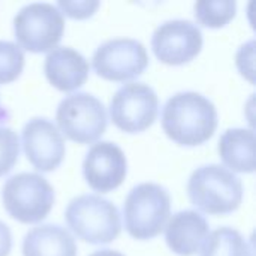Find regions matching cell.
I'll return each instance as SVG.
<instances>
[{"label":"cell","instance_id":"obj_18","mask_svg":"<svg viewBox=\"0 0 256 256\" xmlns=\"http://www.w3.org/2000/svg\"><path fill=\"white\" fill-rule=\"evenodd\" d=\"M237 12V3L232 0H201L195 3L196 21L208 28L225 27Z\"/></svg>","mask_w":256,"mask_h":256},{"label":"cell","instance_id":"obj_16","mask_svg":"<svg viewBox=\"0 0 256 256\" xmlns=\"http://www.w3.org/2000/svg\"><path fill=\"white\" fill-rule=\"evenodd\" d=\"M219 154L225 168L250 174L255 171V134L252 129L234 128L224 132L219 140Z\"/></svg>","mask_w":256,"mask_h":256},{"label":"cell","instance_id":"obj_25","mask_svg":"<svg viewBox=\"0 0 256 256\" xmlns=\"http://www.w3.org/2000/svg\"><path fill=\"white\" fill-rule=\"evenodd\" d=\"M2 112H3V111H2V108H0V114H2Z\"/></svg>","mask_w":256,"mask_h":256},{"label":"cell","instance_id":"obj_4","mask_svg":"<svg viewBox=\"0 0 256 256\" xmlns=\"http://www.w3.org/2000/svg\"><path fill=\"white\" fill-rule=\"evenodd\" d=\"M64 218L72 232L90 244L111 243L122 231L118 208L99 195L74 198L68 204Z\"/></svg>","mask_w":256,"mask_h":256},{"label":"cell","instance_id":"obj_23","mask_svg":"<svg viewBox=\"0 0 256 256\" xmlns=\"http://www.w3.org/2000/svg\"><path fill=\"white\" fill-rule=\"evenodd\" d=\"M12 249V234L9 226L0 220V256H8Z\"/></svg>","mask_w":256,"mask_h":256},{"label":"cell","instance_id":"obj_6","mask_svg":"<svg viewBox=\"0 0 256 256\" xmlns=\"http://www.w3.org/2000/svg\"><path fill=\"white\" fill-rule=\"evenodd\" d=\"M14 33L21 50L30 52L52 51L64 33V18L56 4L28 3L16 12Z\"/></svg>","mask_w":256,"mask_h":256},{"label":"cell","instance_id":"obj_11","mask_svg":"<svg viewBox=\"0 0 256 256\" xmlns=\"http://www.w3.org/2000/svg\"><path fill=\"white\" fill-rule=\"evenodd\" d=\"M21 140L27 160L38 171H54L63 162L64 138L51 120L45 117L30 118L22 128Z\"/></svg>","mask_w":256,"mask_h":256},{"label":"cell","instance_id":"obj_2","mask_svg":"<svg viewBox=\"0 0 256 256\" xmlns=\"http://www.w3.org/2000/svg\"><path fill=\"white\" fill-rule=\"evenodd\" d=\"M190 202L207 214H230L243 201L242 180L224 165L196 168L188 182Z\"/></svg>","mask_w":256,"mask_h":256},{"label":"cell","instance_id":"obj_22","mask_svg":"<svg viewBox=\"0 0 256 256\" xmlns=\"http://www.w3.org/2000/svg\"><path fill=\"white\" fill-rule=\"evenodd\" d=\"M255 40H249L248 44L242 45L237 52V66L242 72V75L249 80V82H255L254 78V54H255Z\"/></svg>","mask_w":256,"mask_h":256},{"label":"cell","instance_id":"obj_14","mask_svg":"<svg viewBox=\"0 0 256 256\" xmlns=\"http://www.w3.org/2000/svg\"><path fill=\"white\" fill-rule=\"evenodd\" d=\"M207 219L195 210L176 213L165 226V240L171 252L178 256H192L201 250L208 237Z\"/></svg>","mask_w":256,"mask_h":256},{"label":"cell","instance_id":"obj_5","mask_svg":"<svg viewBox=\"0 0 256 256\" xmlns=\"http://www.w3.org/2000/svg\"><path fill=\"white\" fill-rule=\"evenodd\" d=\"M2 201L12 219L21 224H38L54 206V189L40 174L20 172L3 184Z\"/></svg>","mask_w":256,"mask_h":256},{"label":"cell","instance_id":"obj_7","mask_svg":"<svg viewBox=\"0 0 256 256\" xmlns=\"http://www.w3.org/2000/svg\"><path fill=\"white\" fill-rule=\"evenodd\" d=\"M56 120L60 134L76 144L96 142L108 126L105 105L88 93L66 96L57 106Z\"/></svg>","mask_w":256,"mask_h":256},{"label":"cell","instance_id":"obj_15","mask_svg":"<svg viewBox=\"0 0 256 256\" xmlns=\"http://www.w3.org/2000/svg\"><path fill=\"white\" fill-rule=\"evenodd\" d=\"M76 243L70 232L58 225H40L22 240L24 256H76Z\"/></svg>","mask_w":256,"mask_h":256},{"label":"cell","instance_id":"obj_12","mask_svg":"<svg viewBox=\"0 0 256 256\" xmlns=\"http://www.w3.org/2000/svg\"><path fill=\"white\" fill-rule=\"evenodd\" d=\"M82 174L87 184L96 192L108 194L117 189L128 174L124 152L110 141L93 144L84 158Z\"/></svg>","mask_w":256,"mask_h":256},{"label":"cell","instance_id":"obj_10","mask_svg":"<svg viewBox=\"0 0 256 256\" xmlns=\"http://www.w3.org/2000/svg\"><path fill=\"white\" fill-rule=\"evenodd\" d=\"M202 32L189 20L162 22L152 36L154 56L165 64L180 66L192 62L202 50Z\"/></svg>","mask_w":256,"mask_h":256},{"label":"cell","instance_id":"obj_9","mask_svg":"<svg viewBox=\"0 0 256 256\" xmlns=\"http://www.w3.org/2000/svg\"><path fill=\"white\" fill-rule=\"evenodd\" d=\"M94 72L108 81L124 82L140 76L148 66L146 46L130 38L110 39L99 45L93 54Z\"/></svg>","mask_w":256,"mask_h":256},{"label":"cell","instance_id":"obj_8","mask_svg":"<svg viewBox=\"0 0 256 256\" xmlns=\"http://www.w3.org/2000/svg\"><path fill=\"white\" fill-rule=\"evenodd\" d=\"M159 112L156 92L144 82H129L120 87L110 104L112 123L126 134L147 130Z\"/></svg>","mask_w":256,"mask_h":256},{"label":"cell","instance_id":"obj_3","mask_svg":"<svg viewBox=\"0 0 256 256\" xmlns=\"http://www.w3.org/2000/svg\"><path fill=\"white\" fill-rule=\"evenodd\" d=\"M170 213L168 190L156 183H141L124 200V228L136 240H152L165 230Z\"/></svg>","mask_w":256,"mask_h":256},{"label":"cell","instance_id":"obj_20","mask_svg":"<svg viewBox=\"0 0 256 256\" xmlns=\"http://www.w3.org/2000/svg\"><path fill=\"white\" fill-rule=\"evenodd\" d=\"M20 156V138L14 129L0 126V177L8 174Z\"/></svg>","mask_w":256,"mask_h":256},{"label":"cell","instance_id":"obj_1","mask_svg":"<svg viewBox=\"0 0 256 256\" xmlns=\"http://www.w3.org/2000/svg\"><path fill=\"white\" fill-rule=\"evenodd\" d=\"M162 129L180 146L196 147L208 141L218 128L214 104L201 93L180 92L171 96L162 110Z\"/></svg>","mask_w":256,"mask_h":256},{"label":"cell","instance_id":"obj_17","mask_svg":"<svg viewBox=\"0 0 256 256\" xmlns=\"http://www.w3.org/2000/svg\"><path fill=\"white\" fill-rule=\"evenodd\" d=\"M201 256H252V249L240 231L224 226L208 234Z\"/></svg>","mask_w":256,"mask_h":256},{"label":"cell","instance_id":"obj_13","mask_svg":"<svg viewBox=\"0 0 256 256\" xmlns=\"http://www.w3.org/2000/svg\"><path fill=\"white\" fill-rule=\"evenodd\" d=\"M46 80L60 92H74L84 86L90 66L87 58L70 46H57L45 57Z\"/></svg>","mask_w":256,"mask_h":256},{"label":"cell","instance_id":"obj_21","mask_svg":"<svg viewBox=\"0 0 256 256\" xmlns=\"http://www.w3.org/2000/svg\"><path fill=\"white\" fill-rule=\"evenodd\" d=\"M100 6L96 0H76V2H58L57 9L62 12V15H68L74 20H86L92 16L98 8Z\"/></svg>","mask_w":256,"mask_h":256},{"label":"cell","instance_id":"obj_24","mask_svg":"<svg viewBox=\"0 0 256 256\" xmlns=\"http://www.w3.org/2000/svg\"><path fill=\"white\" fill-rule=\"evenodd\" d=\"M90 256H124L123 254L117 252V250H111V249H104V250H98Z\"/></svg>","mask_w":256,"mask_h":256},{"label":"cell","instance_id":"obj_19","mask_svg":"<svg viewBox=\"0 0 256 256\" xmlns=\"http://www.w3.org/2000/svg\"><path fill=\"white\" fill-rule=\"evenodd\" d=\"M24 51L18 44L0 40V84L15 81L24 69Z\"/></svg>","mask_w":256,"mask_h":256}]
</instances>
